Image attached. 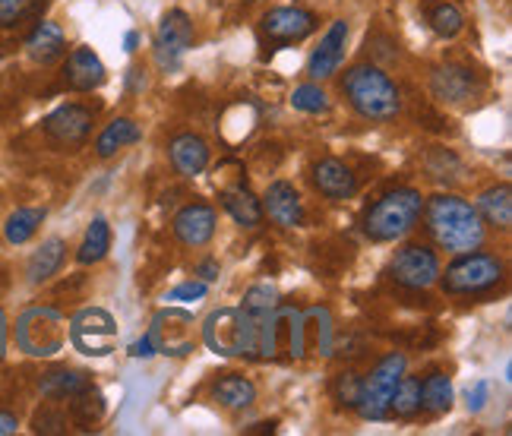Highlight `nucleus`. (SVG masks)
Returning a JSON list of instances; mask_svg holds the SVG:
<instances>
[{
	"label": "nucleus",
	"instance_id": "bb28decb",
	"mask_svg": "<svg viewBox=\"0 0 512 436\" xmlns=\"http://www.w3.org/2000/svg\"><path fill=\"white\" fill-rule=\"evenodd\" d=\"M64 253H67V244L61 241V237H51V241H45L29 260V269H26L29 282L42 285V282L51 279V275H57V269H61V263H64Z\"/></svg>",
	"mask_w": 512,
	"mask_h": 436
},
{
	"label": "nucleus",
	"instance_id": "412c9836",
	"mask_svg": "<svg viewBox=\"0 0 512 436\" xmlns=\"http://www.w3.org/2000/svg\"><path fill=\"white\" fill-rule=\"evenodd\" d=\"M64 51H67V38H64V29L57 23H38L32 29V35L26 38V54L42 67L57 64L64 57Z\"/></svg>",
	"mask_w": 512,
	"mask_h": 436
},
{
	"label": "nucleus",
	"instance_id": "9d476101",
	"mask_svg": "<svg viewBox=\"0 0 512 436\" xmlns=\"http://www.w3.org/2000/svg\"><path fill=\"white\" fill-rule=\"evenodd\" d=\"M389 279L402 288H411V291L430 288L440 279V256L427 244H405L402 250H396V256H392Z\"/></svg>",
	"mask_w": 512,
	"mask_h": 436
},
{
	"label": "nucleus",
	"instance_id": "dca6fc26",
	"mask_svg": "<svg viewBox=\"0 0 512 436\" xmlns=\"http://www.w3.org/2000/svg\"><path fill=\"white\" fill-rule=\"evenodd\" d=\"M263 215H269V222L279 225V228H298L301 218H304L301 193L294 190V184H288V181L269 184V190L263 196Z\"/></svg>",
	"mask_w": 512,
	"mask_h": 436
},
{
	"label": "nucleus",
	"instance_id": "ea45409f",
	"mask_svg": "<svg viewBox=\"0 0 512 436\" xmlns=\"http://www.w3.org/2000/svg\"><path fill=\"white\" fill-rule=\"evenodd\" d=\"M487 395H490V383L487 380H478L465 392V402H468V411H481L487 405Z\"/></svg>",
	"mask_w": 512,
	"mask_h": 436
},
{
	"label": "nucleus",
	"instance_id": "9b49d317",
	"mask_svg": "<svg viewBox=\"0 0 512 436\" xmlns=\"http://www.w3.org/2000/svg\"><path fill=\"white\" fill-rule=\"evenodd\" d=\"M45 136L57 149H76L86 143L92 130V111L83 105H61L45 117Z\"/></svg>",
	"mask_w": 512,
	"mask_h": 436
},
{
	"label": "nucleus",
	"instance_id": "ddd939ff",
	"mask_svg": "<svg viewBox=\"0 0 512 436\" xmlns=\"http://www.w3.org/2000/svg\"><path fill=\"white\" fill-rule=\"evenodd\" d=\"M193 45V19L184 10H171L162 16L155 32V57L162 67H177L181 54Z\"/></svg>",
	"mask_w": 512,
	"mask_h": 436
},
{
	"label": "nucleus",
	"instance_id": "c03bdc74",
	"mask_svg": "<svg viewBox=\"0 0 512 436\" xmlns=\"http://www.w3.org/2000/svg\"><path fill=\"white\" fill-rule=\"evenodd\" d=\"M200 275H203L206 282H215V279H219V263H215V260L200 263Z\"/></svg>",
	"mask_w": 512,
	"mask_h": 436
},
{
	"label": "nucleus",
	"instance_id": "7ed1b4c3",
	"mask_svg": "<svg viewBox=\"0 0 512 436\" xmlns=\"http://www.w3.org/2000/svg\"><path fill=\"white\" fill-rule=\"evenodd\" d=\"M203 342L222 358H260V323L241 307H219L206 316Z\"/></svg>",
	"mask_w": 512,
	"mask_h": 436
},
{
	"label": "nucleus",
	"instance_id": "1a4fd4ad",
	"mask_svg": "<svg viewBox=\"0 0 512 436\" xmlns=\"http://www.w3.org/2000/svg\"><path fill=\"white\" fill-rule=\"evenodd\" d=\"M149 339L155 345V354H168V358H187L196 348V323L187 310L165 307L152 316Z\"/></svg>",
	"mask_w": 512,
	"mask_h": 436
},
{
	"label": "nucleus",
	"instance_id": "cd10ccee",
	"mask_svg": "<svg viewBox=\"0 0 512 436\" xmlns=\"http://www.w3.org/2000/svg\"><path fill=\"white\" fill-rule=\"evenodd\" d=\"M105 411H108L105 395L98 392V389H92V386L83 389V392H76V395H70V418H73L76 427H83V430L98 427V424H102V418H105Z\"/></svg>",
	"mask_w": 512,
	"mask_h": 436
},
{
	"label": "nucleus",
	"instance_id": "f03ea898",
	"mask_svg": "<svg viewBox=\"0 0 512 436\" xmlns=\"http://www.w3.org/2000/svg\"><path fill=\"white\" fill-rule=\"evenodd\" d=\"M342 92L348 105L361 117H367V121H392L402 108L399 86L373 64L351 67L342 79Z\"/></svg>",
	"mask_w": 512,
	"mask_h": 436
},
{
	"label": "nucleus",
	"instance_id": "e433bc0d",
	"mask_svg": "<svg viewBox=\"0 0 512 436\" xmlns=\"http://www.w3.org/2000/svg\"><path fill=\"white\" fill-rule=\"evenodd\" d=\"M32 430L35 433H64L67 430V414L61 408H54V405H45L42 411H35Z\"/></svg>",
	"mask_w": 512,
	"mask_h": 436
},
{
	"label": "nucleus",
	"instance_id": "f8f14e48",
	"mask_svg": "<svg viewBox=\"0 0 512 436\" xmlns=\"http://www.w3.org/2000/svg\"><path fill=\"white\" fill-rule=\"evenodd\" d=\"M313 32H317V16L301 7H275L263 16V35L275 45L304 42Z\"/></svg>",
	"mask_w": 512,
	"mask_h": 436
},
{
	"label": "nucleus",
	"instance_id": "2f4dec72",
	"mask_svg": "<svg viewBox=\"0 0 512 436\" xmlns=\"http://www.w3.org/2000/svg\"><path fill=\"white\" fill-rule=\"evenodd\" d=\"M421 408L430 414H446L452 408V383L446 373H430L421 383Z\"/></svg>",
	"mask_w": 512,
	"mask_h": 436
},
{
	"label": "nucleus",
	"instance_id": "37998d69",
	"mask_svg": "<svg viewBox=\"0 0 512 436\" xmlns=\"http://www.w3.org/2000/svg\"><path fill=\"white\" fill-rule=\"evenodd\" d=\"M16 418L13 414H7V411H0V436H10V433H16Z\"/></svg>",
	"mask_w": 512,
	"mask_h": 436
},
{
	"label": "nucleus",
	"instance_id": "b1692460",
	"mask_svg": "<svg viewBox=\"0 0 512 436\" xmlns=\"http://www.w3.org/2000/svg\"><path fill=\"white\" fill-rule=\"evenodd\" d=\"M212 399L222 408L241 411V408H250L256 402V386L241 373H225L222 380L212 386Z\"/></svg>",
	"mask_w": 512,
	"mask_h": 436
},
{
	"label": "nucleus",
	"instance_id": "72a5a7b5",
	"mask_svg": "<svg viewBox=\"0 0 512 436\" xmlns=\"http://www.w3.org/2000/svg\"><path fill=\"white\" fill-rule=\"evenodd\" d=\"M427 23L433 29V35H440V38H456L462 29H465V16L456 4H437L430 10L427 16Z\"/></svg>",
	"mask_w": 512,
	"mask_h": 436
},
{
	"label": "nucleus",
	"instance_id": "39448f33",
	"mask_svg": "<svg viewBox=\"0 0 512 436\" xmlns=\"http://www.w3.org/2000/svg\"><path fill=\"white\" fill-rule=\"evenodd\" d=\"M459 260L456 263H449L446 272H440V279L443 282V291L446 294H481V291H490L494 285L503 282V275H506V266L500 256L494 253H456Z\"/></svg>",
	"mask_w": 512,
	"mask_h": 436
},
{
	"label": "nucleus",
	"instance_id": "a19ab883",
	"mask_svg": "<svg viewBox=\"0 0 512 436\" xmlns=\"http://www.w3.org/2000/svg\"><path fill=\"white\" fill-rule=\"evenodd\" d=\"M152 354H155V345L149 335H143V339H136L130 345V358H152Z\"/></svg>",
	"mask_w": 512,
	"mask_h": 436
},
{
	"label": "nucleus",
	"instance_id": "6e6552de",
	"mask_svg": "<svg viewBox=\"0 0 512 436\" xmlns=\"http://www.w3.org/2000/svg\"><path fill=\"white\" fill-rule=\"evenodd\" d=\"M70 342L86 358H108L117 345V323L102 307H83L70 320Z\"/></svg>",
	"mask_w": 512,
	"mask_h": 436
},
{
	"label": "nucleus",
	"instance_id": "6ab92c4d",
	"mask_svg": "<svg viewBox=\"0 0 512 436\" xmlns=\"http://www.w3.org/2000/svg\"><path fill=\"white\" fill-rule=\"evenodd\" d=\"M168 155H171V165L177 174L196 177V174H203L209 165V143L196 133H177L168 146Z\"/></svg>",
	"mask_w": 512,
	"mask_h": 436
},
{
	"label": "nucleus",
	"instance_id": "20e7f679",
	"mask_svg": "<svg viewBox=\"0 0 512 436\" xmlns=\"http://www.w3.org/2000/svg\"><path fill=\"white\" fill-rule=\"evenodd\" d=\"M424 212V196L411 187L383 193L377 203L364 212V234L377 244H392L418 225Z\"/></svg>",
	"mask_w": 512,
	"mask_h": 436
},
{
	"label": "nucleus",
	"instance_id": "c9c22d12",
	"mask_svg": "<svg viewBox=\"0 0 512 436\" xmlns=\"http://www.w3.org/2000/svg\"><path fill=\"white\" fill-rule=\"evenodd\" d=\"M275 307H279V291H275L272 285H253L244 294V304H241V310L250 313V316H266Z\"/></svg>",
	"mask_w": 512,
	"mask_h": 436
},
{
	"label": "nucleus",
	"instance_id": "49530a36",
	"mask_svg": "<svg viewBox=\"0 0 512 436\" xmlns=\"http://www.w3.org/2000/svg\"><path fill=\"white\" fill-rule=\"evenodd\" d=\"M0 57H4V45H0Z\"/></svg>",
	"mask_w": 512,
	"mask_h": 436
},
{
	"label": "nucleus",
	"instance_id": "aec40b11",
	"mask_svg": "<svg viewBox=\"0 0 512 436\" xmlns=\"http://www.w3.org/2000/svg\"><path fill=\"white\" fill-rule=\"evenodd\" d=\"M430 86H433V95L443 98V102H468V98L478 92V76L468 67L449 64L433 73Z\"/></svg>",
	"mask_w": 512,
	"mask_h": 436
},
{
	"label": "nucleus",
	"instance_id": "a211bd4d",
	"mask_svg": "<svg viewBox=\"0 0 512 436\" xmlns=\"http://www.w3.org/2000/svg\"><path fill=\"white\" fill-rule=\"evenodd\" d=\"M313 184L317 190L326 196V200H351L354 190H358V181H354V174L345 162L339 158H323V162L313 165Z\"/></svg>",
	"mask_w": 512,
	"mask_h": 436
},
{
	"label": "nucleus",
	"instance_id": "7c9ffc66",
	"mask_svg": "<svg viewBox=\"0 0 512 436\" xmlns=\"http://www.w3.org/2000/svg\"><path fill=\"white\" fill-rule=\"evenodd\" d=\"M45 222V209H32V206H23V209H16L10 218H7V225H4V237L10 244H26L32 241V234L38 231V225Z\"/></svg>",
	"mask_w": 512,
	"mask_h": 436
},
{
	"label": "nucleus",
	"instance_id": "f704fd0d",
	"mask_svg": "<svg viewBox=\"0 0 512 436\" xmlns=\"http://www.w3.org/2000/svg\"><path fill=\"white\" fill-rule=\"evenodd\" d=\"M291 108L304 111V114H323V111H329V95L317 83L298 86L291 95Z\"/></svg>",
	"mask_w": 512,
	"mask_h": 436
},
{
	"label": "nucleus",
	"instance_id": "2eb2a0df",
	"mask_svg": "<svg viewBox=\"0 0 512 436\" xmlns=\"http://www.w3.org/2000/svg\"><path fill=\"white\" fill-rule=\"evenodd\" d=\"M345 45H348V23L345 19H336V23L329 26V32L323 35L320 48L310 54V61H307L310 79H329L336 73L339 64L345 61Z\"/></svg>",
	"mask_w": 512,
	"mask_h": 436
},
{
	"label": "nucleus",
	"instance_id": "4be33fe9",
	"mask_svg": "<svg viewBox=\"0 0 512 436\" xmlns=\"http://www.w3.org/2000/svg\"><path fill=\"white\" fill-rule=\"evenodd\" d=\"M140 124L130 121V117H117V121H111L102 133H98V140H95V155L98 158H111L117 155L121 149L133 146V143H140Z\"/></svg>",
	"mask_w": 512,
	"mask_h": 436
},
{
	"label": "nucleus",
	"instance_id": "473e14b6",
	"mask_svg": "<svg viewBox=\"0 0 512 436\" xmlns=\"http://www.w3.org/2000/svg\"><path fill=\"white\" fill-rule=\"evenodd\" d=\"M418 411H421V380L402 373L396 392H392L389 414H396V418H415Z\"/></svg>",
	"mask_w": 512,
	"mask_h": 436
},
{
	"label": "nucleus",
	"instance_id": "0eeeda50",
	"mask_svg": "<svg viewBox=\"0 0 512 436\" xmlns=\"http://www.w3.org/2000/svg\"><path fill=\"white\" fill-rule=\"evenodd\" d=\"M405 373V358L402 354H389L377 364L367 380H361V392H358V402L354 408L361 411L364 421H386L389 418V402H392V392H396L399 380Z\"/></svg>",
	"mask_w": 512,
	"mask_h": 436
},
{
	"label": "nucleus",
	"instance_id": "f257e3e1",
	"mask_svg": "<svg viewBox=\"0 0 512 436\" xmlns=\"http://www.w3.org/2000/svg\"><path fill=\"white\" fill-rule=\"evenodd\" d=\"M427 228L437 237V244L449 253H468L484 244V222L475 206L449 193H440L430 200Z\"/></svg>",
	"mask_w": 512,
	"mask_h": 436
},
{
	"label": "nucleus",
	"instance_id": "79ce46f5",
	"mask_svg": "<svg viewBox=\"0 0 512 436\" xmlns=\"http://www.w3.org/2000/svg\"><path fill=\"white\" fill-rule=\"evenodd\" d=\"M127 86H130V92H140V89L146 86V76H143L140 67H130V70H127Z\"/></svg>",
	"mask_w": 512,
	"mask_h": 436
},
{
	"label": "nucleus",
	"instance_id": "f3484780",
	"mask_svg": "<svg viewBox=\"0 0 512 436\" xmlns=\"http://www.w3.org/2000/svg\"><path fill=\"white\" fill-rule=\"evenodd\" d=\"M105 83V64L92 48H73L64 64V86L73 92H92Z\"/></svg>",
	"mask_w": 512,
	"mask_h": 436
},
{
	"label": "nucleus",
	"instance_id": "4468645a",
	"mask_svg": "<svg viewBox=\"0 0 512 436\" xmlns=\"http://www.w3.org/2000/svg\"><path fill=\"white\" fill-rule=\"evenodd\" d=\"M215 234V209L206 203H190L174 215V237L184 247H206Z\"/></svg>",
	"mask_w": 512,
	"mask_h": 436
},
{
	"label": "nucleus",
	"instance_id": "c756f323",
	"mask_svg": "<svg viewBox=\"0 0 512 436\" xmlns=\"http://www.w3.org/2000/svg\"><path fill=\"white\" fill-rule=\"evenodd\" d=\"M48 0H0V29L16 32L26 23H32L35 16H42Z\"/></svg>",
	"mask_w": 512,
	"mask_h": 436
},
{
	"label": "nucleus",
	"instance_id": "423d86ee",
	"mask_svg": "<svg viewBox=\"0 0 512 436\" xmlns=\"http://www.w3.org/2000/svg\"><path fill=\"white\" fill-rule=\"evenodd\" d=\"M67 326L54 307H32L16 320V345L32 358H51L64 348Z\"/></svg>",
	"mask_w": 512,
	"mask_h": 436
},
{
	"label": "nucleus",
	"instance_id": "a18cd8bd",
	"mask_svg": "<svg viewBox=\"0 0 512 436\" xmlns=\"http://www.w3.org/2000/svg\"><path fill=\"white\" fill-rule=\"evenodd\" d=\"M136 45H140V35H136V32H127V35H124V51H127V54H133V51H136Z\"/></svg>",
	"mask_w": 512,
	"mask_h": 436
},
{
	"label": "nucleus",
	"instance_id": "a878e982",
	"mask_svg": "<svg viewBox=\"0 0 512 436\" xmlns=\"http://www.w3.org/2000/svg\"><path fill=\"white\" fill-rule=\"evenodd\" d=\"M487 225H494L500 231H509L512 225V193L506 184L490 187L478 196V209H475Z\"/></svg>",
	"mask_w": 512,
	"mask_h": 436
},
{
	"label": "nucleus",
	"instance_id": "5701e85b",
	"mask_svg": "<svg viewBox=\"0 0 512 436\" xmlns=\"http://www.w3.org/2000/svg\"><path fill=\"white\" fill-rule=\"evenodd\" d=\"M89 386H92L89 373L73 370V367H54L42 373V380H38V389H42L48 399H70V395L83 392Z\"/></svg>",
	"mask_w": 512,
	"mask_h": 436
},
{
	"label": "nucleus",
	"instance_id": "58836bf2",
	"mask_svg": "<svg viewBox=\"0 0 512 436\" xmlns=\"http://www.w3.org/2000/svg\"><path fill=\"white\" fill-rule=\"evenodd\" d=\"M206 282H184V285H177L165 294V301H181V304H190V301H203L206 297Z\"/></svg>",
	"mask_w": 512,
	"mask_h": 436
},
{
	"label": "nucleus",
	"instance_id": "393cba45",
	"mask_svg": "<svg viewBox=\"0 0 512 436\" xmlns=\"http://www.w3.org/2000/svg\"><path fill=\"white\" fill-rule=\"evenodd\" d=\"M222 206L225 212L238 222L241 228H256L263 222V203L241 184V187H231L222 193Z\"/></svg>",
	"mask_w": 512,
	"mask_h": 436
},
{
	"label": "nucleus",
	"instance_id": "4c0bfd02",
	"mask_svg": "<svg viewBox=\"0 0 512 436\" xmlns=\"http://www.w3.org/2000/svg\"><path fill=\"white\" fill-rule=\"evenodd\" d=\"M358 392H361V376L354 373H342L336 380V399L348 408H354V402H358Z\"/></svg>",
	"mask_w": 512,
	"mask_h": 436
},
{
	"label": "nucleus",
	"instance_id": "c85d7f7f",
	"mask_svg": "<svg viewBox=\"0 0 512 436\" xmlns=\"http://www.w3.org/2000/svg\"><path fill=\"white\" fill-rule=\"evenodd\" d=\"M111 250V225L105 222L102 215L92 218V225L86 228V237L80 250H76V263L80 266H92V263H102Z\"/></svg>",
	"mask_w": 512,
	"mask_h": 436
}]
</instances>
